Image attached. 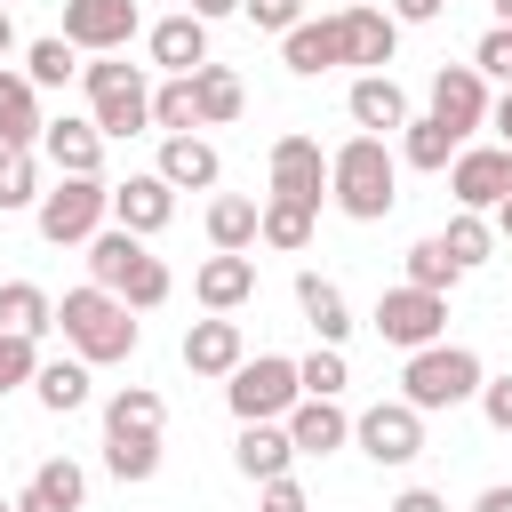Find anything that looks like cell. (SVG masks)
Instances as JSON below:
<instances>
[{
	"label": "cell",
	"instance_id": "cell-43",
	"mask_svg": "<svg viewBox=\"0 0 512 512\" xmlns=\"http://www.w3.org/2000/svg\"><path fill=\"white\" fill-rule=\"evenodd\" d=\"M472 64H480V80H504V88H512V32L488 24V32L472 40Z\"/></svg>",
	"mask_w": 512,
	"mask_h": 512
},
{
	"label": "cell",
	"instance_id": "cell-8",
	"mask_svg": "<svg viewBox=\"0 0 512 512\" xmlns=\"http://www.w3.org/2000/svg\"><path fill=\"white\" fill-rule=\"evenodd\" d=\"M368 320H376V336H384V344L424 352V344H440V336H448V296H432V288H408V280H400V288H384V296H376V312H368Z\"/></svg>",
	"mask_w": 512,
	"mask_h": 512
},
{
	"label": "cell",
	"instance_id": "cell-49",
	"mask_svg": "<svg viewBox=\"0 0 512 512\" xmlns=\"http://www.w3.org/2000/svg\"><path fill=\"white\" fill-rule=\"evenodd\" d=\"M488 128H496V144L512 152V88H496V104H488Z\"/></svg>",
	"mask_w": 512,
	"mask_h": 512
},
{
	"label": "cell",
	"instance_id": "cell-20",
	"mask_svg": "<svg viewBox=\"0 0 512 512\" xmlns=\"http://www.w3.org/2000/svg\"><path fill=\"white\" fill-rule=\"evenodd\" d=\"M144 48H152V64L168 72V80H184V72H200L208 64V24L184 8V16H160L152 32H144Z\"/></svg>",
	"mask_w": 512,
	"mask_h": 512
},
{
	"label": "cell",
	"instance_id": "cell-44",
	"mask_svg": "<svg viewBox=\"0 0 512 512\" xmlns=\"http://www.w3.org/2000/svg\"><path fill=\"white\" fill-rule=\"evenodd\" d=\"M240 16H248L256 32H280V40H288V32L304 24V0H240Z\"/></svg>",
	"mask_w": 512,
	"mask_h": 512
},
{
	"label": "cell",
	"instance_id": "cell-53",
	"mask_svg": "<svg viewBox=\"0 0 512 512\" xmlns=\"http://www.w3.org/2000/svg\"><path fill=\"white\" fill-rule=\"evenodd\" d=\"M496 232H504V240H512V200H504V208H496Z\"/></svg>",
	"mask_w": 512,
	"mask_h": 512
},
{
	"label": "cell",
	"instance_id": "cell-39",
	"mask_svg": "<svg viewBox=\"0 0 512 512\" xmlns=\"http://www.w3.org/2000/svg\"><path fill=\"white\" fill-rule=\"evenodd\" d=\"M296 384H304V400H344V384H352L344 344H312V352L296 360Z\"/></svg>",
	"mask_w": 512,
	"mask_h": 512
},
{
	"label": "cell",
	"instance_id": "cell-5",
	"mask_svg": "<svg viewBox=\"0 0 512 512\" xmlns=\"http://www.w3.org/2000/svg\"><path fill=\"white\" fill-rule=\"evenodd\" d=\"M80 88H88V120L104 128V144L152 128V80H144V64H128V56H88V64H80Z\"/></svg>",
	"mask_w": 512,
	"mask_h": 512
},
{
	"label": "cell",
	"instance_id": "cell-40",
	"mask_svg": "<svg viewBox=\"0 0 512 512\" xmlns=\"http://www.w3.org/2000/svg\"><path fill=\"white\" fill-rule=\"evenodd\" d=\"M72 72H80V48H72L64 32H48V40L24 48V80H32V88H64Z\"/></svg>",
	"mask_w": 512,
	"mask_h": 512
},
{
	"label": "cell",
	"instance_id": "cell-15",
	"mask_svg": "<svg viewBox=\"0 0 512 512\" xmlns=\"http://www.w3.org/2000/svg\"><path fill=\"white\" fill-rule=\"evenodd\" d=\"M344 112H352V128H360V136H384V144L416 120V112H408V88H400L392 72H360V80L344 88Z\"/></svg>",
	"mask_w": 512,
	"mask_h": 512
},
{
	"label": "cell",
	"instance_id": "cell-56",
	"mask_svg": "<svg viewBox=\"0 0 512 512\" xmlns=\"http://www.w3.org/2000/svg\"><path fill=\"white\" fill-rule=\"evenodd\" d=\"M0 80H8V64H0Z\"/></svg>",
	"mask_w": 512,
	"mask_h": 512
},
{
	"label": "cell",
	"instance_id": "cell-52",
	"mask_svg": "<svg viewBox=\"0 0 512 512\" xmlns=\"http://www.w3.org/2000/svg\"><path fill=\"white\" fill-rule=\"evenodd\" d=\"M8 56H16V16L0 8V64H8Z\"/></svg>",
	"mask_w": 512,
	"mask_h": 512
},
{
	"label": "cell",
	"instance_id": "cell-22",
	"mask_svg": "<svg viewBox=\"0 0 512 512\" xmlns=\"http://www.w3.org/2000/svg\"><path fill=\"white\" fill-rule=\"evenodd\" d=\"M80 504H88V472L72 456H40L24 496H16V512H80Z\"/></svg>",
	"mask_w": 512,
	"mask_h": 512
},
{
	"label": "cell",
	"instance_id": "cell-1",
	"mask_svg": "<svg viewBox=\"0 0 512 512\" xmlns=\"http://www.w3.org/2000/svg\"><path fill=\"white\" fill-rule=\"evenodd\" d=\"M328 200L352 216V224H384L392 200H400V152L384 136H344L328 152Z\"/></svg>",
	"mask_w": 512,
	"mask_h": 512
},
{
	"label": "cell",
	"instance_id": "cell-14",
	"mask_svg": "<svg viewBox=\"0 0 512 512\" xmlns=\"http://www.w3.org/2000/svg\"><path fill=\"white\" fill-rule=\"evenodd\" d=\"M488 104H496V88L480 80V64H440L432 72V120H448L456 136H472V128H488Z\"/></svg>",
	"mask_w": 512,
	"mask_h": 512
},
{
	"label": "cell",
	"instance_id": "cell-38",
	"mask_svg": "<svg viewBox=\"0 0 512 512\" xmlns=\"http://www.w3.org/2000/svg\"><path fill=\"white\" fill-rule=\"evenodd\" d=\"M440 248L456 256V272H480V264H488V248H496V224H488V216H472V208H456V216H448V232H440Z\"/></svg>",
	"mask_w": 512,
	"mask_h": 512
},
{
	"label": "cell",
	"instance_id": "cell-27",
	"mask_svg": "<svg viewBox=\"0 0 512 512\" xmlns=\"http://www.w3.org/2000/svg\"><path fill=\"white\" fill-rule=\"evenodd\" d=\"M288 440H296V456H336L352 440V416L336 400H296L288 408Z\"/></svg>",
	"mask_w": 512,
	"mask_h": 512
},
{
	"label": "cell",
	"instance_id": "cell-6",
	"mask_svg": "<svg viewBox=\"0 0 512 512\" xmlns=\"http://www.w3.org/2000/svg\"><path fill=\"white\" fill-rule=\"evenodd\" d=\"M32 224H40L48 248H88L112 224V184L104 176H56L40 192V208H32Z\"/></svg>",
	"mask_w": 512,
	"mask_h": 512
},
{
	"label": "cell",
	"instance_id": "cell-9",
	"mask_svg": "<svg viewBox=\"0 0 512 512\" xmlns=\"http://www.w3.org/2000/svg\"><path fill=\"white\" fill-rule=\"evenodd\" d=\"M352 448H360L368 464L400 472V464H416V456H424V416H416L408 400H376V408H360V416H352Z\"/></svg>",
	"mask_w": 512,
	"mask_h": 512
},
{
	"label": "cell",
	"instance_id": "cell-51",
	"mask_svg": "<svg viewBox=\"0 0 512 512\" xmlns=\"http://www.w3.org/2000/svg\"><path fill=\"white\" fill-rule=\"evenodd\" d=\"M472 512H512V488H504V480H496V488H480V496H472Z\"/></svg>",
	"mask_w": 512,
	"mask_h": 512
},
{
	"label": "cell",
	"instance_id": "cell-37",
	"mask_svg": "<svg viewBox=\"0 0 512 512\" xmlns=\"http://www.w3.org/2000/svg\"><path fill=\"white\" fill-rule=\"evenodd\" d=\"M40 168H48L40 152L0 144V216H8V208H40V192H48V184H40Z\"/></svg>",
	"mask_w": 512,
	"mask_h": 512
},
{
	"label": "cell",
	"instance_id": "cell-24",
	"mask_svg": "<svg viewBox=\"0 0 512 512\" xmlns=\"http://www.w3.org/2000/svg\"><path fill=\"white\" fill-rule=\"evenodd\" d=\"M160 176L176 192H216L224 184V160H216L208 136H160Z\"/></svg>",
	"mask_w": 512,
	"mask_h": 512
},
{
	"label": "cell",
	"instance_id": "cell-28",
	"mask_svg": "<svg viewBox=\"0 0 512 512\" xmlns=\"http://www.w3.org/2000/svg\"><path fill=\"white\" fill-rule=\"evenodd\" d=\"M56 328V296L40 280H0V336H48Z\"/></svg>",
	"mask_w": 512,
	"mask_h": 512
},
{
	"label": "cell",
	"instance_id": "cell-3",
	"mask_svg": "<svg viewBox=\"0 0 512 512\" xmlns=\"http://www.w3.org/2000/svg\"><path fill=\"white\" fill-rule=\"evenodd\" d=\"M88 280L112 288L128 312H152V304H168V288H176V272H168L136 232H120V224H104V232L88 240Z\"/></svg>",
	"mask_w": 512,
	"mask_h": 512
},
{
	"label": "cell",
	"instance_id": "cell-11",
	"mask_svg": "<svg viewBox=\"0 0 512 512\" xmlns=\"http://www.w3.org/2000/svg\"><path fill=\"white\" fill-rule=\"evenodd\" d=\"M448 192H456V208H472V216L504 208V200H512V152H504V144H464V152L448 160Z\"/></svg>",
	"mask_w": 512,
	"mask_h": 512
},
{
	"label": "cell",
	"instance_id": "cell-29",
	"mask_svg": "<svg viewBox=\"0 0 512 512\" xmlns=\"http://www.w3.org/2000/svg\"><path fill=\"white\" fill-rule=\"evenodd\" d=\"M464 152V136L448 128V120H432V112H416L408 128H400V160L408 168H424V176H448V160Z\"/></svg>",
	"mask_w": 512,
	"mask_h": 512
},
{
	"label": "cell",
	"instance_id": "cell-36",
	"mask_svg": "<svg viewBox=\"0 0 512 512\" xmlns=\"http://www.w3.org/2000/svg\"><path fill=\"white\" fill-rule=\"evenodd\" d=\"M152 128L160 136H200V88H192V72L152 88Z\"/></svg>",
	"mask_w": 512,
	"mask_h": 512
},
{
	"label": "cell",
	"instance_id": "cell-48",
	"mask_svg": "<svg viewBox=\"0 0 512 512\" xmlns=\"http://www.w3.org/2000/svg\"><path fill=\"white\" fill-rule=\"evenodd\" d=\"M392 16H400V24H440L448 0H392Z\"/></svg>",
	"mask_w": 512,
	"mask_h": 512
},
{
	"label": "cell",
	"instance_id": "cell-33",
	"mask_svg": "<svg viewBox=\"0 0 512 512\" xmlns=\"http://www.w3.org/2000/svg\"><path fill=\"white\" fill-rule=\"evenodd\" d=\"M104 472L128 480V488H144L160 472V432H104Z\"/></svg>",
	"mask_w": 512,
	"mask_h": 512
},
{
	"label": "cell",
	"instance_id": "cell-42",
	"mask_svg": "<svg viewBox=\"0 0 512 512\" xmlns=\"http://www.w3.org/2000/svg\"><path fill=\"white\" fill-rule=\"evenodd\" d=\"M32 376H40V344H32V336H0V400L24 392Z\"/></svg>",
	"mask_w": 512,
	"mask_h": 512
},
{
	"label": "cell",
	"instance_id": "cell-34",
	"mask_svg": "<svg viewBox=\"0 0 512 512\" xmlns=\"http://www.w3.org/2000/svg\"><path fill=\"white\" fill-rule=\"evenodd\" d=\"M312 224H320V208H304V200H272V192H264V248L304 256V248H312Z\"/></svg>",
	"mask_w": 512,
	"mask_h": 512
},
{
	"label": "cell",
	"instance_id": "cell-54",
	"mask_svg": "<svg viewBox=\"0 0 512 512\" xmlns=\"http://www.w3.org/2000/svg\"><path fill=\"white\" fill-rule=\"evenodd\" d=\"M496 24H512V0H496Z\"/></svg>",
	"mask_w": 512,
	"mask_h": 512
},
{
	"label": "cell",
	"instance_id": "cell-41",
	"mask_svg": "<svg viewBox=\"0 0 512 512\" xmlns=\"http://www.w3.org/2000/svg\"><path fill=\"white\" fill-rule=\"evenodd\" d=\"M456 280H464V272H456V256H448V248H440V232H432V240H416V248H408V288H432V296H448V288H456Z\"/></svg>",
	"mask_w": 512,
	"mask_h": 512
},
{
	"label": "cell",
	"instance_id": "cell-35",
	"mask_svg": "<svg viewBox=\"0 0 512 512\" xmlns=\"http://www.w3.org/2000/svg\"><path fill=\"white\" fill-rule=\"evenodd\" d=\"M160 424H168V400L152 384H120L104 400V432H160Z\"/></svg>",
	"mask_w": 512,
	"mask_h": 512
},
{
	"label": "cell",
	"instance_id": "cell-10",
	"mask_svg": "<svg viewBox=\"0 0 512 512\" xmlns=\"http://www.w3.org/2000/svg\"><path fill=\"white\" fill-rule=\"evenodd\" d=\"M136 32H144L136 0H64V40L80 56H128Z\"/></svg>",
	"mask_w": 512,
	"mask_h": 512
},
{
	"label": "cell",
	"instance_id": "cell-21",
	"mask_svg": "<svg viewBox=\"0 0 512 512\" xmlns=\"http://www.w3.org/2000/svg\"><path fill=\"white\" fill-rule=\"evenodd\" d=\"M280 64H288L296 80H320V72H336V64H344V24H336V16H304V24L280 40Z\"/></svg>",
	"mask_w": 512,
	"mask_h": 512
},
{
	"label": "cell",
	"instance_id": "cell-19",
	"mask_svg": "<svg viewBox=\"0 0 512 512\" xmlns=\"http://www.w3.org/2000/svg\"><path fill=\"white\" fill-rule=\"evenodd\" d=\"M232 472L240 480H288L296 472V440H288V424H240V440H232Z\"/></svg>",
	"mask_w": 512,
	"mask_h": 512
},
{
	"label": "cell",
	"instance_id": "cell-45",
	"mask_svg": "<svg viewBox=\"0 0 512 512\" xmlns=\"http://www.w3.org/2000/svg\"><path fill=\"white\" fill-rule=\"evenodd\" d=\"M256 512H312V496H304V480L288 472V480H264V488H256Z\"/></svg>",
	"mask_w": 512,
	"mask_h": 512
},
{
	"label": "cell",
	"instance_id": "cell-58",
	"mask_svg": "<svg viewBox=\"0 0 512 512\" xmlns=\"http://www.w3.org/2000/svg\"><path fill=\"white\" fill-rule=\"evenodd\" d=\"M504 32H512V24H504Z\"/></svg>",
	"mask_w": 512,
	"mask_h": 512
},
{
	"label": "cell",
	"instance_id": "cell-32",
	"mask_svg": "<svg viewBox=\"0 0 512 512\" xmlns=\"http://www.w3.org/2000/svg\"><path fill=\"white\" fill-rule=\"evenodd\" d=\"M32 400H40L48 416H72V408H88V360H40V376H32Z\"/></svg>",
	"mask_w": 512,
	"mask_h": 512
},
{
	"label": "cell",
	"instance_id": "cell-2",
	"mask_svg": "<svg viewBox=\"0 0 512 512\" xmlns=\"http://www.w3.org/2000/svg\"><path fill=\"white\" fill-rule=\"evenodd\" d=\"M56 328H64V344H72V360H88V368H112V360H128V352L144 344L136 312H128L112 288H96V280L64 288V304H56Z\"/></svg>",
	"mask_w": 512,
	"mask_h": 512
},
{
	"label": "cell",
	"instance_id": "cell-23",
	"mask_svg": "<svg viewBox=\"0 0 512 512\" xmlns=\"http://www.w3.org/2000/svg\"><path fill=\"white\" fill-rule=\"evenodd\" d=\"M256 240H264V200L216 192V200H208V248H216V256H248Z\"/></svg>",
	"mask_w": 512,
	"mask_h": 512
},
{
	"label": "cell",
	"instance_id": "cell-4",
	"mask_svg": "<svg viewBox=\"0 0 512 512\" xmlns=\"http://www.w3.org/2000/svg\"><path fill=\"white\" fill-rule=\"evenodd\" d=\"M480 384H488L480 352H472V344H448V336L400 360V400H408L416 416H432V408H464V400H480Z\"/></svg>",
	"mask_w": 512,
	"mask_h": 512
},
{
	"label": "cell",
	"instance_id": "cell-18",
	"mask_svg": "<svg viewBox=\"0 0 512 512\" xmlns=\"http://www.w3.org/2000/svg\"><path fill=\"white\" fill-rule=\"evenodd\" d=\"M240 360H248V336H240L232 312H208V320L184 328V368H192V376H216V384H224Z\"/></svg>",
	"mask_w": 512,
	"mask_h": 512
},
{
	"label": "cell",
	"instance_id": "cell-26",
	"mask_svg": "<svg viewBox=\"0 0 512 512\" xmlns=\"http://www.w3.org/2000/svg\"><path fill=\"white\" fill-rule=\"evenodd\" d=\"M296 312L312 320L320 344H344V336H352V304H344V288H336L328 272H296Z\"/></svg>",
	"mask_w": 512,
	"mask_h": 512
},
{
	"label": "cell",
	"instance_id": "cell-7",
	"mask_svg": "<svg viewBox=\"0 0 512 512\" xmlns=\"http://www.w3.org/2000/svg\"><path fill=\"white\" fill-rule=\"evenodd\" d=\"M296 400H304V384H296V360H280V352H256L224 376V408L240 424H288Z\"/></svg>",
	"mask_w": 512,
	"mask_h": 512
},
{
	"label": "cell",
	"instance_id": "cell-57",
	"mask_svg": "<svg viewBox=\"0 0 512 512\" xmlns=\"http://www.w3.org/2000/svg\"><path fill=\"white\" fill-rule=\"evenodd\" d=\"M0 8H16V0H0Z\"/></svg>",
	"mask_w": 512,
	"mask_h": 512
},
{
	"label": "cell",
	"instance_id": "cell-17",
	"mask_svg": "<svg viewBox=\"0 0 512 512\" xmlns=\"http://www.w3.org/2000/svg\"><path fill=\"white\" fill-rule=\"evenodd\" d=\"M40 160H48L56 176H104V128L56 112V120L40 128Z\"/></svg>",
	"mask_w": 512,
	"mask_h": 512
},
{
	"label": "cell",
	"instance_id": "cell-47",
	"mask_svg": "<svg viewBox=\"0 0 512 512\" xmlns=\"http://www.w3.org/2000/svg\"><path fill=\"white\" fill-rule=\"evenodd\" d=\"M384 512H448V496H440V488H400Z\"/></svg>",
	"mask_w": 512,
	"mask_h": 512
},
{
	"label": "cell",
	"instance_id": "cell-13",
	"mask_svg": "<svg viewBox=\"0 0 512 512\" xmlns=\"http://www.w3.org/2000/svg\"><path fill=\"white\" fill-rule=\"evenodd\" d=\"M336 24H344V64L384 72V64L400 56V16H392V8H376V0H344Z\"/></svg>",
	"mask_w": 512,
	"mask_h": 512
},
{
	"label": "cell",
	"instance_id": "cell-55",
	"mask_svg": "<svg viewBox=\"0 0 512 512\" xmlns=\"http://www.w3.org/2000/svg\"><path fill=\"white\" fill-rule=\"evenodd\" d=\"M0 512H16V496H0Z\"/></svg>",
	"mask_w": 512,
	"mask_h": 512
},
{
	"label": "cell",
	"instance_id": "cell-46",
	"mask_svg": "<svg viewBox=\"0 0 512 512\" xmlns=\"http://www.w3.org/2000/svg\"><path fill=\"white\" fill-rule=\"evenodd\" d=\"M480 416H488V424H496V432H512V368H504V376H488V384H480Z\"/></svg>",
	"mask_w": 512,
	"mask_h": 512
},
{
	"label": "cell",
	"instance_id": "cell-12",
	"mask_svg": "<svg viewBox=\"0 0 512 512\" xmlns=\"http://www.w3.org/2000/svg\"><path fill=\"white\" fill-rule=\"evenodd\" d=\"M272 200H304V208H320L328 200V152H320V136H272Z\"/></svg>",
	"mask_w": 512,
	"mask_h": 512
},
{
	"label": "cell",
	"instance_id": "cell-30",
	"mask_svg": "<svg viewBox=\"0 0 512 512\" xmlns=\"http://www.w3.org/2000/svg\"><path fill=\"white\" fill-rule=\"evenodd\" d=\"M40 88L24 80V72H8L0 80V144H16V152H40Z\"/></svg>",
	"mask_w": 512,
	"mask_h": 512
},
{
	"label": "cell",
	"instance_id": "cell-31",
	"mask_svg": "<svg viewBox=\"0 0 512 512\" xmlns=\"http://www.w3.org/2000/svg\"><path fill=\"white\" fill-rule=\"evenodd\" d=\"M192 88H200V128H232V120L248 112V88H240L232 64H200Z\"/></svg>",
	"mask_w": 512,
	"mask_h": 512
},
{
	"label": "cell",
	"instance_id": "cell-50",
	"mask_svg": "<svg viewBox=\"0 0 512 512\" xmlns=\"http://www.w3.org/2000/svg\"><path fill=\"white\" fill-rule=\"evenodd\" d=\"M184 8H192L200 24H216V16H240V0H184Z\"/></svg>",
	"mask_w": 512,
	"mask_h": 512
},
{
	"label": "cell",
	"instance_id": "cell-16",
	"mask_svg": "<svg viewBox=\"0 0 512 512\" xmlns=\"http://www.w3.org/2000/svg\"><path fill=\"white\" fill-rule=\"evenodd\" d=\"M168 216H176V184H168L160 168H144V176H120V184H112V224H120V232L152 240V232H168Z\"/></svg>",
	"mask_w": 512,
	"mask_h": 512
},
{
	"label": "cell",
	"instance_id": "cell-25",
	"mask_svg": "<svg viewBox=\"0 0 512 512\" xmlns=\"http://www.w3.org/2000/svg\"><path fill=\"white\" fill-rule=\"evenodd\" d=\"M192 296H200V312H240L256 296V256H208L192 272Z\"/></svg>",
	"mask_w": 512,
	"mask_h": 512
}]
</instances>
